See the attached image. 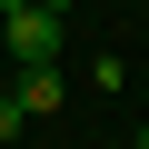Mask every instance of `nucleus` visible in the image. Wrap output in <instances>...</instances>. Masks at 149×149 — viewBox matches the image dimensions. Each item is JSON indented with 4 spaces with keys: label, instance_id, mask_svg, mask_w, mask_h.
Instances as JSON below:
<instances>
[{
    "label": "nucleus",
    "instance_id": "nucleus-1",
    "mask_svg": "<svg viewBox=\"0 0 149 149\" xmlns=\"http://www.w3.org/2000/svg\"><path fill=\"white\" fill-rule=\"evenodd\" d=\"M0 40H10V70H50L60 60V10H0Z\"/></svg>",
    "mask_w": 149,
    "mask_h": 149
},
{
    "label": "nucleus",
    "instance_id": "nucleus-2",
    "mask_svg": "<svg viewBox=\"0 0 149 149\" xmlns=\"http://www.w3.org/2000/svg\"><path fill=\"white\" fill-rule=\"evenodd\" d=\"M60 100H70V90H60V60H50V70H20V109H30V119L60 109Z\"/></svg>",
    "mask_w": 149,
    "mask_h": 149
},
{
    "label": "nucleus",
    "instance_id": "nucleus-3",
    "mask_svg": "<svg viewBox=\"0 0 149 149\" xmlns=\"http://www.w3.org/2000/svg\"><path fill=\"white\" fill-rule=\"evenodd\" d=\"M20 119H30V109H20V90H10V100H0V139H20Z\"/></svg>",
    "mask_w": 149,
    "mask_h": 149
},
{
    "label": "nucleus",
    "instance_id": "nucleus-4",
    "mask_svg": "<svg viewBox=\"0 0 149 149\" xmlns=\"http://www.w3.org/2000/svg\"><path fill=\"white\" fill-rule=\"evenodd\" d=\"M0 10H30V0H0Z\"/></svg>",
    "mask_w": 149,
    "mask_h": 149
},
{
    "label": "nucleus",
    "instance_id": "nucleus-5",
    "mask_svg": "<svg viewBox=\"0 0 149 149\" xmlns=\"http://www.w3.org/2000/svg\"><path fill=\"white\" fill-rule=\"evenodd\" d=\"M40 10H70V0H40Z\"/></svg>",
    "mask_w": 149,
    "mask_h": 149
},
{
    "label": "nucleus",
    "instance_id": "nucleus-6",
    "mask_svg": "<svg viewBox=\"0 0 149 149\" xmlns=\"http://www.w3.org/2000/svg\"><path fill=\"white\" fill-rule=\"evenodd\" d=\"M139 149H149V129H139Z\"/></svg>",
    "mask_w": 149,
    "mask_h": 149
}]
</instances>
